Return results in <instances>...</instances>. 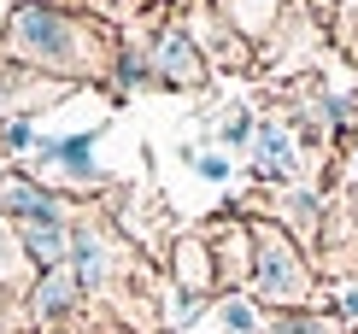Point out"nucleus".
I'll list each match as a JSON object with an SVG mask.
<instances>
[{
	"mask_svg": "<svg viewBox=\"0 0 358 334\" xmlns=\"http://www.w3.org/2000/svg\"><path fill=\"white\" fill-rule=\"evenodd\" d=\"M252 293L276 311H294L311 299V270L288 240V229H276V223H252Z\"/></svg>",
	"mask_w": 358,
	"mask_h": 334,
	"instance_id": "1",
	"label": "nucleus"
},
{
	"mask_svg": "<svg viewBox=\"0 0 358 334\" xmlns=\"http://www.w3.org/2000/svg\"><path fill=\"white\" fill-rule=\"evenodd\" d=\"M6 48L18 59L65 71L71 59H77V24H71L65 12H53V6H24V12H12V24H6Z\"/></svg>",
	"mask_w": 358,
	"mask_h": 334,
	"instance_id": "2",
	"label": "nucleus"
},
{
	"mask_svg": "<svg viewBox=\"0 0 358 334\" xmlns=\"http://www.w3.org/2000/svg\"><path fill=\"white\" fill-rule=\"evenodd\" d=\"M252 170H259L264 182H288V176H300V141H294V129L288 124H259L252 129Z\"/></svg>",
	"mask_w": 358,
	"mask_h": 334,
	"instance_id": "3",
	"label": "nucleus"
},
{
	"mask_svg": "<svg viewBox=\"0 0 358 334\" xmlns=\"http://www.w3.org/2000/svg\"><path fill=\"white\" fill-rule=\"evenodd\" d=\"M153 71H159V82H176V88H194V82L206 77L200 53H194V41L182 36V29H165V36H159V48H153Z\"/></svg>",
	"mask_w": 358,
	"mask_h": 334,
	"instance_id": "4",
	"label": "nucleus"
},
{
	"mask_svg": "<svg viewBox=\"0 0 358 334\" xmlns=\"http://www.w3.org/2000/svg\"><path fill=\"white\" fill-rule=\"evenodd\" d=\"M0 211H12L18 223H59V200L29 176H0Z\"/></svg>",
	"mask_w": 358,
	"mask_h": 334,
	"instance_id": "5",
	"label": "nucleus"
},
{
	"mask_svg": "<svg viewBox=\"0 0 358 334\" xmlns=\"http://www.w3.org/2000/svg\"><path fill=\"white\" fill-rule=\"evenodd\" d=\"M36 153L48 170L71 176V182H94V135H65V141H36Z\"/></svg>",
	"mask_w": 358,
	"mask_h": 334,
	"instance_id": "6",
	"label": "nucleus"
},
{
	"mask_svg": "<svg viewBox=\"0 0 358 334\" xmlns=\"http://www.w3.org/2000/svg\"><path fill=\"white\" fill-rule=\"evenodd\" d=\"M77 293H83V282H77V270H48L41 276V287H36V311L41 317H65L71 305H77Z\"/></svg>",
	"mask_w": 358,
	"mask_h": 334,
	"instance_id": "7",
	"label": "nucleus"
},
{
	"mask_svg": "<svg viewBox=\"0 0 358 334\" xmlns=\"http://www.w3.org/2000/svg\"><path fill=\"white\" fill-rule=\"evenodd\" d=\"M24 252L36 258V264H48V270H59L65 264V247H71V235H65V223H24Z\"/></svg>",
	"mask_w": 358,
	"mask_h": 334,
	"instance_id": "8",
	"label": "nucleus"
},
{
	"mask_svg": "<svg viewBox=\"0 0 358 334\" xmlns=\"http://www.w3.org/2000/svg\"><path fill=\"white\" fill-rule=\"evenodd\" d=\"M223 12L235 18V29H247V36H264V29L276 24L282 0H223Z\"/></svg>",
	"mask_w": 358,
	"mask_h": 334,
	"instance_id": "9",
	"label": "nucleus"
},
{
	"mask_svg": "<svg viewBox=\"0 0 358 334\" xmlns=\"http://www.w3.org/2000/svg\"><path fill=\"white\" fill-rule=\"evenodd\" d=\"M176 270H182V287H188V293L212 287V252H206L200 240H182V252H176Z\"/></svg>",
	"mask_w": 358,
	"mask_h": 334,
	"instance_id": "10",
	"label": "nucleus"
},
{
	"mask_svg": "<svg viewBox=\"0 0 358 334\" xmlns=\"http://www.w3.org/2000/svg\"><path fill=\"white\" fill-rule=\"evenodd\" d=\"M217 323H223V334H259L264 317H259V305H252V299H223Z\"/></svg>",
	"mask_w": 358,
	"mask_h": 334,
	"instance_id": "11",
	"label": "nucleus"
},
{
	"mask_svg": "<svg viewBox=\"0 0 358 334\" xmlns=\"http://www.w3.org/2000/svg\"><path fill=\"white\" fill-rule=\"evenodd\" d=\"M106 276V247H100V235H77V282L94 287Z\"/></svg>",
	"mask_w": 358,
	"mask_h": 334,
	"instance_id": "12",
	"label": "nucleus"
},
{
	"mask_svg": "<svg viewBox=\"0 0 358 334\" xmlns=\"http://www.w3.org/2000/svg\"><path fill=\"white\" fill-rule=\"evenodd\" d=\"M252 129H259V124H252L247 106H235V112L223 117V141H229V147H247V141H252Z\"/></svg>",
	"mask_w": 358,
	"mask_h": 334,
	"instance_id": "13",
	"label": "nucleus"
},
{
	"mask_svg": "<svg viewBox=\"0 0 358 334\" xmlns=\"http://www.w3.org/2000/svg\"><path fill=\"white\" fill-rule=\"evenodd\" d=\"M182 159H188L206 182H223V176H229V159H223V153H182Z\"/></svg>",
	"mask_w": 358,
	"mask_h": 334,
	"instance_id": "14",
	"label": "nucleus"
},
{
	"mask_svg": "<svg viewBox=\"0 0 358 334\" xmlns=\"http://www.w3.org/2000/svg\"><path fill=\"white\" fill-rule=\"evenodd\" d=\"M341 48L358 59V0H341Z\"/></svg>",
	"mask_w": 358,
	"mask_h": 334,
	"instance_id": "15",
	"label": "nucleus"
},
{
	"mask_svg": "<svg viewBox=\"0 0 358 334\" xmlns=\"http://www.w3.org/2000/svg\"><path fill=\"white\" fill-rule=\"evenodd\" d=\"M335 317L358 328V282H341V293H335Z\"/></svg>",
	"mask_w": 358,
	"mask_h": 334,
	"instance_id": "16",
	"label": "nucleus"
},
{
	"mask_svg": "<svg viewBox=\"0 0 358 334\" xmlns=\"http://www.w3.org/2000/svg\"><path fill=\"white\" fill-rule=\"evenodd\" d=\"M6 147H12V153H29V147H36V124H29V117L6 124Z\"/></svg>",
	"mask_w": 358,
	"mask_h": 334,
	"instance_id": "17",
	"label": "nucleus"
},
{
	"mask_svg": "<svg viewBox=\"0 0 358 334\" xmlns=\"http://www.w3.org/2000/svg\"><path fill=\"white\" fill-rule=\"evenodd\" d=\"M347 176H352V188H358V135H352V153H347Z\"/></svg>",
	"mask_w": 358,
	"mask_h": 334,
	"instance_id": "18",
	"label": "nucleus"
},
{
	"mask_svg": "<svg viewBox=\"0 0 358 334\" xmlns=\"http://www.w3.org/2000/svg\"><path fill=\"white\" fill-rule=\"evenodd\" d=\"M53 334H71V328H53Z\"/></svg>",
	"mask_w": 358,
	"mask_h": 334,
	"instance_id": "19",
	"label": "nucleus"
},
{
	"mask_svg": "<svg viewBox=\"0 0 358 334\" xmlns=\"http://www.w3.org/2000/svg\"><path fill=\"white\" fill-rule=\"evenodd\" d=\"M317 6H329V0H317Z\"/></svg>",
	"mask_w": 358,
	"mask_h": 334,
	"instance_id": "20",
	"label": "nucleus"
},
{
	"mask_svg": "<svg viewBox=\"0 0 358 334\" xmlns=\"http://www.w3.org/2000/svg\"><path fill=\"white\" fill-rule=\"evenodd\" d=\"M352 334H358V328H352Z\"/></svg>",
	"mask_w": 358,
	"mask_h": 334,
	"instance_id": "21",
	"label": "nucleus"
}]
</instances>
